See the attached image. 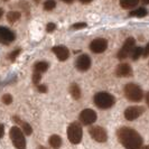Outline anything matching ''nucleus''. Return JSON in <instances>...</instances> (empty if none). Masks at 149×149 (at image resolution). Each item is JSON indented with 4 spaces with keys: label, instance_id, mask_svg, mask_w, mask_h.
I'll use <instances>...</instances> for the list:
<instances>
[{
    "label": "nucleus",
    "instance_id": "c85d7f7f",
    "mask_svg": "<svg viewBox=\"0 0 149 149\" xmlns=\"http://www.w3.org/2000/svg\"><path fill=\"white\" fill-rule=\"evenodd\" d=\"M37 89L40 93H46V91H47V88H46L45 85H38Z\"/></svg>",
    "mask_w": 149,
    "mask_h": 149
},
{
    "label": "nucleus",
    "instance_id": "e433bc0d",
    "mask_svg": "<svg viewBox=\"0 0 149 149\" xmlns=\"http://www.w3.org/2000/svg\"><path fill=\"white\" fill-rule=\"evenodd\" d=\"M142 149H149V146H145V147H142Z\"/></svg>",
    "mask_w": 149,
    "mask_h": 149
},
{
    "label": "nucleus",
    "instance_id": "473e14b6",
    "mask_svg": "<svg viewBox=\"0 0 149 149\" xmlns=\"http://www.w3.org/2000/svg\"><path fill=\"white\" fill-rule=\"evenodd\" d=\"M146 101H147V104H148V107H149V92L146 94Z\"/></svg>",
    "mask_w": 149,
    "mask_h": 149
},
{
    "label": "nucleus",
    "instance_id": "f8f14e48",
    "mask_svg": "<svg viewBox=\"0 0 149 149\" xmlns=\"http://www.w3.org/2000/svg\"><path fill=\"white\" fill-rule=\"evenodd\" d=\"M116 74L119 77H128L132 74V68L127 63H122V64L118 65L117 70H116Z\"/></svg>",
    "mask_w": 149,
    "mask_h": 149
},
{
    "label": "nucleus",
    "instance_id": "423d86ee",
    "mask_svg": "<svg viewBox=\"0 0 149 149\" xmlns=\"http://www.w3.org/2000/svg\"><path fill=\"white\" fill-rule=\"evenodd\" d=\"M134 48V39L132 37H129L126 39L125 44L122 45L121 49L118 52V58L119 60H125L127 58L129 55H131V53Z\"/></svg>",
    "mask_w": 149,
    "mask_h": 149
},
{
    "label": "nucleus",
    "instance_id": "393cba45",
    "mask_svg": "<svg viewBox=\"0 0 149 149\" xmlns=\"http://www.w3.org/2000/svg\"><path fill=\"white\" fill-rule=\"evenodd\" d=\"M2 101H3L5 104H10V103L13 102V97H11L10 94H5V95L2 97Z\"/></svg>",
    "mask_w": 149,
    "mask_h": 149
},
{
    "label": "nucleus",
    "instance_id": "20e7f679",
    "mask_svg": "<svg viewBox=\"0 0 149 149\" xmlns=\"http://www.w3.org/2000/svg\"><path fill=\"white\" fill-rule=\"evenodd\" d=\"M10 139L17 149H26V139L24 137L22 131L18 127H13L10 129Z\"/></svg>",
    "mask_w": 149,
    "mask_h": 149
},
{
    "label": "nucleus",
    "instance_id": "6ab92c4d",
    "mask_svg": "<svg viewBox=\"0 0 149 149\" xmlns=\"http://www.w3.org/2000/svg\"><path fill=\"white\" fill-rule=\"evenodd\" d=\"M48 68V64L46 62H38L35 64V71L36 72H39V73H43V72H46Z\"/></svg>",
    "mask_w": 149,
    "mask_h": 149
},
{
    "label": "nucleus",
    "instance_id": "2f4dec72",
    "mask_svg": "<svg viewBox=\"0 0 149 149\" xmlns=\"http://www.w3.org/2000/svg\"><path fill=\"white\" fill-rule=\"evenodd\" d=\"M80 1H81L82 3H90L92 0H80Z\"/></svg>",
    "mask_w": 149,
    "mask_h": 149
},
{
    "label": "nucleus",
    "instance_id": "2eb2a0df",
    "mask_svg": "<svg viewBox=\"0 0 149 149\" xmlns=\"http://www.w3.org/2000/svg\"><path fill=\"white\" fill-rule=\"evenodd\" d=\"M139 3V0H120V6L123 9H131Z\"/></svg>",
    "mask_w": 149,
    "mask_h": 149
},
{
    "label": "nucleus",
    "instance_id": "39448f33",
    "mask_svg": "<svg viewBox=\"0 0 149 149\" xmlns=\"http://www.w3.org/2000/svg\"><path fill=\"white\" fill-rule=\"evenodd\" d=\"M82 127L77 123V122H73L72 125H70V127L67 128V137L68 140L72 143H80L82 140Z\"/></svg>",
    "mask_w": 149,
    "mask_h": 149
},
{
    "label": "nucleus",
    "instance_id": "9d476101",
    "mask_svg": "<svg viewBox=\"0 0 149 149\" xmlns=\"http://www.w3.org/2000/svg\"><path fill=\"white\" fill-rule=\"evenodd\" d=\"M107 47H108V42L104 38H97V39L92 40L90 44V49L97 54L103 53L107 49Z\"/></svg>",
    "mask_w": 149,
    "mask_h": 149
},
{
    "label": "nucleus",
    "instance_id": "7c9ffc66",
    "mask_svg": "<svg viewBox=\"0 0 149 149\" xmlns=\"http://www.w3.org/2000/svg\"><path fill=\"white\" fill-rule=\"evenodd\" d=\"M3 134H5V127H3V125L0 123V138L3 137Z\"/></svg>",
    "mask_w": 149,
    "mask_h": 149
},
{
    "label": "nucleus",
    "instance_id": "72a5a7b5",
    "mask_svg": "<svg viewBox=\"0 0 149 149\" xmlns=\"http://www.w3.org/2000/svg\"><path fill=\"white\" fill-rule=\"evenodd\" d=\"M64 2H66V3H72L73 2V0H63Z\"/></svg>",
    "mask_w": 149,
    "mask_h": 149
},
{
    "label": "nucleus",
    "instance_id": "b1692460",
    "mask_svg": "<svg viewBox=\"0 0 149 149\" xmlns=\"http://www.w3.org/2000/svg\"><path fill=\"white\" fill-rule=\"evenodd\" d=\"M40 80H42V75H40V73L35 71V73L33 74V82L35 83V84H38Z\"/></svg>",
    "mask_w": 149,
    "mask_h": 149
},
{
    "label": "nucleus",
    "instance_id": "1a4fd4ad",
    "mask_svg": "<svg viewBox=\"0 0 149 149\" xmlns=\"http://www.w3.org/2000/svg\"><path fill=\"white\" fill-rule=\"evenodd\" d=\"M80 120H81V122H82L83 125H85V126L92 125L97 120V113H95V111H93L92 109H85V110H83L81 112Z\"/></svg>",
    "mask_w": 149,
    "mask_h": 149
},
{
    "label": "nucleus",
    "instance_id": "cd10ccee",
    "mask_svg": "<svg viewBox=\"0 0 149 149\" xmlns=\"http://www.w3.org/2000/svg\"><path fill=\"white\" fill-rule=\"evenodd\" d=\"M20 53V49H16L15 52H13V53H10V55H9V58L11 61H14L18 56V54Z\"/></svg>",
    "mask_w": 149,
    "mask_h": 149
},
{
    "label": "nucleus",
    "instance_id": "0eeeda50",
    "mask_svg": "<svg viewBox=\"0 0 149 149\" xmlns=\"http://www.w3.org/2000/svg\"><path fill=\"white\" fill-rule=\"evenodd\" d=\"M143 111H145V109L142 107H138V105L129 107L125 111V118L129 120V121H132V120H136L137 118H139L143 113Z\"/></svg>",
    "mask_w": 149,
    "mask_h": 149
},
{
    "label": "nucleus",
    "instance_id": "6e6552de",
    "mask_svg": "<svg viewBox=\"0 0 149 149\" xmlns=\"http://www.w3.org/2000/svg\"><path fill=\"white\" fill-rule=\"evenodd\" d=\"M91 137L97 142H104L108 139V134L103 128L101 127H92L89 130Z\"/></svg>",
    "mask_w": 149,
    "mask_h": 149
},
{
    "label": "nucleus",
    "instance_id": "aec40b11",
    "mask_svg": "<svg viewBox=\"0 0 149 149\" xmlns=\"http://www.w3.org/2000/svg\"><path fill=\"white\" fill-rule=\"evenodd\" d=\"M15 119L16 122H18V123H20L22 126V130H24V132H25V134H27V136H29V134H31V132H33V130H31V127H30L28 123H26V122H20L19 121V119L18 118H14Z\"/></svg>",
    "mask_w": 149,
    "mask_h": 149
},
{
    "label": "nucleus",
    "instance_id": "bb28decb",
    "mask_svg": "<svg viewBox=\"0 0 149 149\" xmlns=\"http://www.w3.org/2000/svg\"><path fill=\"white\" fill-rule=\"evenodd\" d=\"M55 24H53V22H49V24H47V26H46V30L48 31V33H52L55 30Z\"/></svg>",
    "mask_w": 149,
    "mask_h": 149
},
{
    "label": "nucleus",
    "instance_id": "c756f323",
    "mask_svg": "<svg viewBox=\"0 0 149 149\" xmlns=\"http://www.w3.org/2000/svg\"><path fill=\"white\" fill-rule=\"evenodd\" d=\"M142 55H143V57H147V56L149 55V44H147V46L145 47V49H143V54H142Z\"/></svg>",
    "mask_w": 149,
    "mask_h": 149
},
{
    "label": "nucleus",
    "instance_id": "f257e3e1",
    "mask_svg": "<svg viewBox=\"0 0 149 149\" xmlns=\"http://www.w3.org/2000/svg\"><path fill=\"white\" fill-rule=\"evenodd\" d=\"M117 136L120 143L126 149H140L142 146L141 136L132 128H120L117 132Z\"/></svg>",
    "mask_w": 149,
    "mask_h": 149
},
{
    "label": "nucleus",
    "instance_id": "dca6fc26",
    "mask_svg": "<svg viewBox=\"0 0 149 149\" xmlns=\"http://www.w3.org/2000/svg\"><path fill=\"white\" fill-rule=\"evenodd\" d=\"M70 93H71V95L74 97L75 100H79V99L81 97V90L79 88V85L75 84V83H73V84L71 85V88H70Z\"/></svg>",
    "mask_w": 149,
    "mask_h": 149
},
{
    "label": "nucleus",
    "instance_id": "f3484780",
    "mask_svg": "<svg viewBox=\"0 0 149 149\" xmlns=\"http://www.w3.org/2000/svg\"><path fill=\"white\" fill-rule=\"evenodd\" d=\"M49 145L55 149L60 148L61 145H62V139H61L60 136H57V134H53L52 137L49 138Z\"/></svg>",
    "mask_w": 149,
    "mask_h": 149
},
{
    "label": "nucleus",
    "instance_id": "a211bd4d",
    "mask_svg": "<svg viewBox=\"0 0 149 149\" xmlns=\"http://www.w3.org/2000/svg\"><path fill=\"white\" fill-rule=\"evenodd\" d=\"M146 15H147V9H145V8H138V9H134V10H132V11L129 13V16L139 17V18L145 17Z\"/></svg>",
    "mask_w": 149,
    "mask_h": 149
},
{
    "label": "nucleus",
    "instance_id": "f03ea898",
    "mask_svg": "<svg viewBox=\"0 0 149 149\" xmlns=\"http://www.w3.org/2000/svg\"><path fill=\"white\" fill-rule=\"evenodd\" d=\"M114 97L108 92H99L94 95V103L100 109H109L114 104Z\"/></svg>",
    "mask_w": 149,
    "mask_h": 149
},
{
    "label": "nucleus",
    "instance_id": "c9c22d12",
    "mask_svg": "<svg viewBox=\"0 0 149 149\" xmlns=\"http://www.w3.org/2000/svg\"><path fill=\"white\" fill-rule=\"evenodd\" d=\"M2 14H3V11H2V9H1V8H0V18H1V17H2Z\"/></svg>",
    "mask_w": 149,
    "mask_h": 149
},
{
    "label": "nucleus",
    "instance_id": "5701e85b",
    "mask_svg": "<svg viewBox=\"0 0 149 149\" xmlns=\"http://www.w3.org/2000/svg\"><path fill=\"white\" fill-rule=\"evenodd\" d=\"M56 6V2L54 0H46L44 3V9L45 10H53Z\"/></svg>",
    "mask_w": 149,
    "mask_h": 149
},
{
    "label": "nucleus",
    "instance_id": "4468645a",
    "mask_svg": "<svg viewBox=\"0 0 149 149\" xmlns=\"http://www.w3.org/2000/svg\"><path fill=\"white\" fill-rule=\"evenodd\" d=\"M53 52L60 61H66L70 56V52L65 46H54Z\"/></svg>",
    "mask_w": 149,
    "mask_h": 149
},
{
    "label": "nucleus",
    "instance_id": "ddd939ff",
    "mask_svg": "<svg viewBox=\"0 0 149 149\" xmlns=\"http://www.w3.org/2000/svg\"><path fill=\"white\" fill-rule=\"evenodd\" d=\"M15 39V34L6 27H0V42L1 43H9Z\"/></svg>",
    "mask_w": 149,
    "mask_h": 149
},
{
    "label": "nucleus",
    "instance_id": "412c9836",
    "mask_svg": "<svg viewBox=\"0 0 149 149\" xmlns=\"http://www.w3.org/2000/svg\"><path fill=\"white\" fill-rule=\"evenodd\" d=\"M7 18L9 22H15L20 18V14L18 11H10V13H8Z\"/></svg>",
    "mask_w": 149,
    "mask_h": 149
},
{
    "label": "nucleus",
    "instance_id": "f704fd0d",
    "mask_svg": "<svg viewBox=\"0 0 149 149\" xmlns=\"http://www.w3.org/2000/svg\"><path fill=\"white\" fill-rule=\"evenodd\" d=\"M145 5H149V0H141Z\"/></svg>",
    "mask_w": 149,
    "mask_h": 149
},
{
    "label": "nucleus",
    "instance_id": "a878e982",
    "mask_svg": "<svg viewBox=\"0 0 149 149\" xmlns=\"http://www.w3.org/2000/svg\"><path fill=\"white\" fill-rule=\"evenodd\" d=\"M84 27H86V24L85 22H79V24H74L72 26L73 29H81V28H84Z\"/></svg>",
    "mask_w": 149,
    "mask_h": 149
},
{
    "label": "nucleus",
    "instance_id": "4be33fe9",
    "mask_svg": "<svg viewBox=\"0 0 149 149\" xmlns=\"http://www.w3.org/2000/svg\"><path fill=\"white\" fill-rule=\"evenodd\" d=\"M142 54H143V49H142L141 47H134L132 53H131V57H132L134 61H136V60H138Z\"/></svg>",
    "mask_w": 149,
    "mask_h": 149
},
{
    "label": "nucleus",
    "instance_id": "9b49d317",
    "mask_svg": "<svg viewBox=\"0 0 149 149\" xmlns=\"http://www.w3.org/2000/svg\"><path fill=\"white\" fill-rule=\"evenodd\" d=\"M75 65H76V68L79 70V71H88L91 66V60H90V57L88 55H81L77 60H76V63H75Z\"/></svg>",
    "mask_w": 149,
    "mask_h": 149
},
{
    "label": "nucleus",
    "instance_id": "4c0bfd02",
    "mask_svg": "<svg viewBox=\"0 0 149 149\" xmlns=\"http://www.w3.org/2000/svg\"><path fill=\"white\" fill-rule=\"evenodd\" d=\"M5 1H8V0H5Z\"/></svg>",
    "mask_w": 149,
    "mask_h": 149
},
{
    "label": "nucleus",
    "instance_id": "7ed1b4c3",
    "mask_svg": "<svg viewBox=\"0 0 149 149\" xmlns=\"http://www.w3.org/2000/svg\"><path fill=\"white\" fill-rule=\"evenodd\" d=\"M125 95L130 101L139 102L143 97V93H142V90L140 89V86H138L137 84L128 83L125 86Z\"/></svg>",
    "mask_w": 149,
    "mask_h": 149
}]
</instances>
